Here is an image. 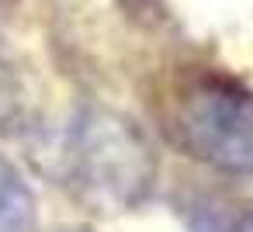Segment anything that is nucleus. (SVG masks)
<instances>
[{"instance_id": "obj_2", "label": "nucleus", "mask_w": 253, "mask_h": 232, "mask_svg": "<svg viewBox=\"0 0 253 232\" xmlns=\"http://www.w3.org/2000/svg\"><path fill=\"white\" fill-rule=\"evenodd\" d=\"M73 177L104 208H132L153 180V153L132 121L111 111L80 118L70 139Z\"/></svg>"}, {"instance_id": "obj_4", "label": "nucleus", "mask_w": 253, "mask_h": 232, "mask_svg": "<svg viewBox=\"0 0 253 232\" xmlns=\"http://www.w3.org/2000/svg\"><path fill=\"white\" fill-rule=\"evenodd\" d=\"M122 4V11L132 18V21H139V25H156V21H163V0H118Z\"/></svg>"}, {"instance_id": "obj_3", "label": "nucleus", "mask_w": 253, "mask_h": 232, "mask_svg": "<svg viewBox=\"0 0 253 232\" xmlns=\"http://www.w3.org/2000/svg\"><path fill=\"white\" fill-rule=\"evenodd\" d=\"M0 232H35V197L4 156H0Z\"/></svg>"}, {"instance_id": "obj_5", "label": "nucleus", "mask_w": 253, "mask_h": 232, "mask_svg": "<svg viewBox=\"0 0 253 232\" xmlns=\"http://www.w3.org/2000/svg\"><path fill=\"white\" fill-rule=\"evenodd\" d=\"M229 232H253V215H246V218H239Z\"/></svg>"}, {"instance_id": "obj_1", "label": "nucleus", "mask_w": 253, "mask_h": 232, "mask_svg": "<svg viewBox=\"0 0 253 232\" xmlns=\"http://www.w3.org/2000/svg\"><path fill=\"white\" fill-rule=\"evenodd\" d=\"M170 135L198 163L250 177L253 173V90L236 80L198 73L170 97Z\"/></svg>"}]
</instances>
